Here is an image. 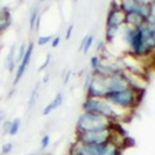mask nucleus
Wrapping results in <instances>:
<instances>
[{"label": "nucleus", "mask_w": 155, "mask_h": 155, "mask_svg": "<svg viewBox=\"0 0 155 155\" xmlns=\"http://www.w3.org/2000/svg\"><path fill=\"white\" fill-rule=\"evenodd\" d=\"M82 108L83 112L101 114L113 122H118L120 118L125 117V112H127L120 108L114 107L106 98H97V97H86Z\"/></svg>", "instance_id": "obj_1"}, {"label": "nucleus", "mask_w": 155, "mask_h": 155, "mask_svg": "<svg viewBox=\"0 0 155 155\" xmlns=\"http://www.w3.org/2000/svg\"><path fill=\"white\" fill-rule=\"evenodd\" d=\"M141 96H143V89L128 87L122 91L108 92L104 98L117 108H120L123 110H133L140 103Z\"/></svg>", "instance_id": "obj_2"}, {"label": "nucleus", "mask_w": 155, "mask_h": 155, "mask_svg": "<svg viewBox=\"0 0 155 155\" xmlns=\"http://www.w3.org/2000/svg\"><path fill=\"white\" fill-rule=\"evenodd\" d=\"M113 120L103 117L97 113L83 112L77 120L76 133L82 132H92V130H101V129H109L113 127Z\"/></svg>", "instance_id": "obj_3"}, {"label": "nucleus", "mask_w": 155, "mask_h": 155, "mask_svg": "<svg viewBox=\"0 0 155 155\" xmlns=\"http://www.w3.org/2000/svg\"><path fill=\"white\" fill-rule=\"evenodd\" d=\"M114 125V123H113ZM77 140L84 144H91V145H101L104 144L107 141L112 140L114 137V128L109 129H101V130H92V132H82V133H76Z\"/></svg>", "instance_id": "obj_4"}, {"label": "nucleus", "mask_w": 155, "mask_h": 155, "mask_svg": "<svg viewBox=\"0 0 155 155\" xmlns=\"http://www.w3.org/2000/svg\"><path fill=\"white\" fill-rule=\"evenodd\" d=\"M106 86L108 92L122 91V89H125L128 87H132L130 82L128 80V76L125 73V70H118L106 76Z\"/></svg>", "instance_id": "obj_5"}, {"label": "nucleus", "mask_w": 155, "mask_h": 155, "mask_svg": "<svg viewBox=\"0 0 155 155\" xmlns=\"http://www.w3.org/2000/svg\"><path fill=\"white\" fill-rule=\"evenodd\" d=\"M87 97H97V98H104L107 94V86H106V76L96 74L92 72L91 81H89L87 88Z\"/></svg>", "instance_id": "obj_6"}, {"label": "nucleus", "mask_w": 155, "mask_h": 155, "mask_svg": "<svg viewBox=\"0 0 155 155\" xmlns=\"http://www.w3.org/2000/svg\"><path fill=\"white\" fill-rule=\"evenodd\" d=\"M124 24H125V12L122 9L109 8L107 14V20H106V26L120 29Z\"/></svg>", "instance_id": "obj_7"}, {"label": "nucleus", "mask_w": 155, "mask_h": 155, "mask_svg": "<svg viewBox=\"0 0 155 155\" xmlns=\"http://www.w3.org/2000/svg\"><path fill=\"white\" fill-rule=\"evenodd\" d=\"M32 52H34V44L30 42L26 47V52H25L22 60L20 61V63L18 64V70H16V73H15V78H14V86L18 84V82L22 78V76L26 72L29 64H30V61H31V56H32Z\"/></svg>", "instance_id": "obj_8"}, {"label": "nucleus", "mask_w": 155, "mask_h": 155, "mask_svg": "<svg viewBox=\"0 0 155 155\" xmlns=\"http://www.w3.org/2000/svg\"><path fill=\"white\" fill-rule=\"evenodd\" d=\"M147 20L139 15L138 12H128L125 14V25H129V26H133V28H139L141 24H144Z\"/></svg>", "instance_id": "obj_9"}, {"label": "nucleus", "mask_w": 155, "mask_h": 155, "mask_svg": "<svg viewBox=\"0 0 155 155\" xmlns=\"http://www.w3.org/2000/svg\"><path fill=\"white\" fill-rule=\"evenodd\" d=\"M63 103V94L62 93H57L56 96H55V98L51 101L44 108V110H42V114L44 115H47V114H50L51 112H54L55 109H57L61 104Z\"/></svg>", "instance_id": "obj_10"}, {"label": "nucleus", "mask_w": 155, "mask_h": 155, "mask_svg": "<svg viewBox=\"0 0 155 155\" xmlns=\"http://www.w3.org/2000/svg\"><path fill=\"white\" fill-rule=\"evenodd\" d=\"M5 66L8 68L9 72H14L15 67H16V45H12L9 54L6 56V61H5Z\"/></svg>", "instance_id": "obj_11"}, {"label": "nucleus", "mask_w": 155, "mask_h": 155, "mask_svg": "<svg viewBox=\"0 0 155 155\" xmlns=\"http://www.w3.org/2000/svg\"><path fill=\"white\" fill-rule=\"evenodd\" d=\"M11 24V16L8 9L0 10V34L5 31Z\"/></svg>", "instance_id": "obj_12"}, {"label": "nucleus", "mask_w": 155, "mask_h": 155, "mask_svg": "<svg viewBox=\"0 0 155 155\" xmlns=\"http://www.w3.org/2000/svg\"><path fill=\"white\" fill-rule=\"evenodd\" d=\"M93 42H94V35L91 34V35L84 36V37H83V40H82V42H81L80 50L83 51L84 54H87L88 51H89V48H91V46L93 45Z\"/></svg>", "instance_id": "obj_13"}, {"label": "nucleus", "mask_w": 155, "mask_h": 155, "mask_svg": "<svg viewBox=\"0 0 155 155\" xmlns=\"http://www.w3.org/2000/svg\"><path fill=\"white\" fill-rule=\"evenodd\" d=\"M20 127H21V120L20 118H15L10 120V127H9V132L8 134L9 135H16L20 130Z\"/></svg>", "instance_id": "obj_14"}, {"label": "nucleus", "mask_w": 155, "mask_h": 155, "mask_svg": "<svg viewBox=\"0 0 155 155\" xmlns=\"http://www.w3.org/2000/svg\"><path fill=\"white\" fill-rule=\"evenodd\" d=\"M119 30L120 29H117V28H106V40H107V42H112L114 38L117 37Z\"/></svg>", "instance_id": "obj_15"}, {"label": "nucleus", "mask_w": 155, "mask_h": 155, "mask_svg": "<svg viewBox=\"0 0 155 155\" xmlns=\"http://www.w3.org/2000/svg\"><path fill=\"white\" fill-rule=\"evenodd\" d=\"M40 14H38V10L37 8H34L31 14H30V19H29V24H30V30H34L35 29V24H36V20L38 19Z\"/></svg>", "instance_id": "obj_16"}, {"label": "nucleus", "mask_w": 155, "mask_h": 155, "mask_svg": "<svg viewBox=\"0 0 155 155\" xmlns=\"http://www.w3.org/2000/svg\"><path fill=\"white\" fill-rule=\"evenodd\" d=\"M37 98H38V84L34 88V91L31 93V97H30V101H29V108H32L35 106V103L37 102Z\"/></svg>", "instance_id": "obj_17"}, {"label": "nucleus", "mask_w": 155, "mask_h": 155, "mask_svg": "<svg viewBox=\"0 0 155 155\" xmlns=\"http://www.w3.org/2000/svg\"><path fill=\"white\" fill-rule=\"evenodd\" d=\"M52 41V36L51 35H45V36H38L37 38V45L40 46H44V45H47L48 42Z\"/></svg>", "instance_id": "obj_18"}, {"label": "nucleus", "mask_w": 155, "mask_h": 155, "mask_svg": "<svg viewBox=\"0 0 155 155\" xmlns=\"http://www.w3.org/2000/svg\"><path fill=\"white\" fill-rule=\"evenodd\" d=\"M102 62V57L99 55H96L91 58V67H92V71H96L98 67H99V64Z\"/></svg>", "instance_id": "obj_19"}, {"label": "nucleus", "mask_w": 155, "mask_h": 155, "mask_svg": "<svg viewBox=\"0 0 155 155\" xmlns=\"http://www.w3.org/2000/svg\"><path fill=\"white\" fill-rule=\"evenodd\" d=\"M12 148H14L12 143H5V144H3V147H2V155L10 154L12 151Z\"/></svg>", "instance_id": "obj_20"}, {"label": "nucleus", "mask_w": 155, "mask_h": 155, "mask_svg": "<svg viewBox=\"0 0 155 155\" xmlns=\"http://www.w3.org/2000/svg\"><path fill=\"white\" fill-rule=\"evenodd\" d=\"M50 135L48 134H46V135H44L42 137V139H41V145H40V148H41V150H45V149H47V147L50 145Z\"/></svg>", "instance_id": "obj_21"}, {"label": "nucleus", "mask_w": 155, "mask_h": 155, "mask_svg": "<svg viewBox=\"0 0 155 155\" xmlns=\"http://www.w3.org/2000/svg\"><path fill=\"white\" fill-rule=\"evenodd\" d=\"M3 125V134H8L9 132V127H10V120H4V123L2 124Z\"/></svg>", "instance_id": "obj_22"}, {"label": "nucleus", "mask_w": 155, "mask_h": 155, "mask_svg": "<svg viewBox=\"0 0 155 155\" xmlns=\"http://www.w3.org/2000/svg\"><path fill=\"white\" fill-rule=\"evenodd\" d=\"M134 2L138 4H141V5H151L154 3L153 0H134Z\"/></svg>", "instance_id": "obj_23"}, {"label": "nucleus", "mask_w": 155, "mask_h": 155, "mask_svg": "<svg viewBox=\"0 0 155 155\" xmlns=\"http://www.w3.org/2000/svg\"><path fill=\"white\" fill-rule=\"evenodd\" d=\"M60 41H61V38H60V36H57V37H55V38H52V44H51V46L52 47H57L58 45H60Z\"/></svg>", "instance_id": "obj_24"}, {"label": "nucleus", "mask_w": 155, "mask_h": 155, "mask_svg": "<svg viewBox=\"0 0 155 155\" xmlns=\"http://www.w3.org/2000/svg\"><path fill=\"white\" fill-rule=\"evenodd\" d=\"M72 31H73V25H70L68 29H67V32H66V40H70V38H71Z\"/></svg>", "instance_id": "obj_25"}, {"label": "nucleus", "mask_w": 155, "mask_h": 155, "mask_svg": "<svg viewBox=\"0 0 155 155\" xmlns=\"http://www.w3.org/2000/svg\"><path fill=\"white\" fill-rule=\"evenodd\" d=\"M48 63H50V55H48V56L46 57V60H45V63H44V64H42V66L40 67V71H42V70H45V68H46V67L48 66Z\"/></svg>", "instance_id": "obj_26"}, {"label": "nucleus", "mask_w": 155, "mask_h": 155, "mask_svg": "<svg viewBox=\"0 0 155 155\" xmlns=\"http://www.w3.org/2000/svg\"><path fill=\"white\" fill-rule=\"evenodd\" d=\"M4 119H5V113L3 110H0V125L4 123Z\"/></svg>", "instance_id": "obj_27"}, {"label": "nucleus", "mask_w": 155, "mask_h": 155, "mask_svg": "<svg viewBox=\"0 0 155 155\" xmlns=\"http://www.w3.org/2000/svg\"><path fill=\"white\" fill-rule=\"evenodd\" d=\"M70 76H71V72H68V73L66 74V77H64V81H63V83H67V82H68V80H70Z\"/></svg>", "instance_id": "obj_28"}, {"label": "nucleus", "mask_w": 155, "mask_h": 155, "mask_svg": "<svg viewBox=\"0 0 155 155\" xmlns=\"http://www.w3.org/2000/svg\"><path fill=\"white\" fill-rule=\"evenodd\" d=\"M48 81V74H45V77H44V83H46Z\"/></svg>", "instance_id": "obj_29"}, {"label": "nucleus", "mask_w": 155, "mask_h": 155, "mask_svg": "<svg viewBox=\"0 0 155 155\" xmlns=\"http://www.w3.org/2000/svg\"><path fill=\"white\" fill-rule=\"evenodd\" d=\"M28 155H36L35 153H31V154H28Z\"/></svg>", "instance_id": "obj_30"}, {"label": "nucleus", "mask_w": 155, "mask_h": 155, "mask_svg": "<svg viewBox=\"0 0 155 155\" xmlns=\"http://www.w3.org/2000/svg\"><path fill=\"white\" fill-rule=\"evenodd\" d=\"M41 2H44V0H41Z\"/></svg>", "instance_id": "obj_31"}]
</instances>
